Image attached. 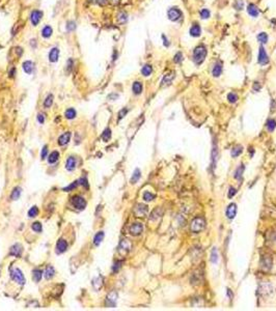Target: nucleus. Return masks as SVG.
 Returning a JSON list of instances; mask_svg holds the SVG:
<instances>
[{"instance_id": "1", "label": "nucleus", "mask_w": 276, "mask_h": 311, "mask_svg": "<svg viewBox=\"0 0 276 311\" xmlns=\"http://www.w3.org/2000/svg\"><path fill=\"white\" fill-rule=\"evenodd\" d=\"M206 227V222L202 218L200 217H196L195 219L192 220L191 225H190V229H191L192 233H198L200 231H202Z\"/></svg>"}, {"instance_id": "2", "label": "nucleus", "mask_w": 276, "mask_h": 311, "mask_svg": "<svg viewBox=\"0 0 276 311\" xmlns=\"http://www.w3.org/2000/svg\"><path fill=\"white\" fill-rule=\"evenodd\" d=\"M207 55V50L203 46H200L194 50L193 52V60L196 64H200L201 62H203Z\"/></svg>"}, {"instance_id": "3", "label": "nucleus", "mask_w": 276, "mask_h": 311, "mask_svg": "<svg viewBox=\"0 0 276 311\" xmlns=\"http://www.w3.org/2000/svg\"><path fill=\"white\" fill-rule=\"evenodd\" d=\"M10 277H12V279L15 281V282L19 283V284H21V285H24L26 282L23 273H22V271L20 269H18V268L10 269Z\"/></svg>"}, {"instance_id": "4", "label": "nucleus", "mask_w": 276, "mask_h": 311, "mask_svg": "<svg viewBox=\"0 0 276 311\" xmlns=\"http://www.w3.org/2000/svg\"><path fill=\"white\" fill-rule=\"evenodd\" d=\"M72 204L77 209H84L85 206H86V200L82 196L76 195L74 197H72Z\"/></svg>"}, {"instance_id": "5", "label": "nucleus", "mask_w": 276, "mask_h": 311, "mask_svg": "<svg viewBox=\"0 0 276 311\" xmlns=\"http://www.w3.org/2000/svg\"><path fill=\"white\" fill-rule=\"evenodd\" d=\"M261 268L264 271H270L272 268V258L270 255H264L261 259Z\"/></svg>"}, {"instance_id": "6", "label": "nucleus", "mask_w": 276, "mask_h": 311, "mask_svg": "<svg viewBox=\"0 0 276 311\" xmlns=\"http://www.w3.org/2000/svg\"><path fill=\"white\" fill-rule=\"evenodd\" d=\"M131 249V243L128 240H123L119 244L118 247V252L122 255H126Z\"/></svg>"}, {"instance_id": "7", "label": "nucleus", "mask_w": 276, "mask_h": 311, "mask_svg": "<svg viewBox=\"0 0 276 311\" xmlns=\"http://www.w3.org/2000/svg\"><path fill=\"white\" fill-rule=\"evenodd\" d=\"M129 230H130V233L132 234V235H139V234L142 233V230H143V225L138 222L133 223L130 226Z\"/></svg>"}, {"instance_id": "8", "label": "nucleus", "mask_w": 276, "mask_h": 311, "mask_svg": "<svg viewBox=\"0 0 276 311\" xmlns=\"http://www.w3.org/2000/svg\"><path fill=\"white\" fill-rule=\"evenodd\" d=\"M68 249V243L65 240H63V238H59V240L57 241V243H56V253L57 254H62L63 253V252H65Z\"/></svg>"}, {"instance_id": "9", "label": "nucleus", "mask_w": 276, "mask_h": 311, "mask_svg": "<svg viewBox=\"0 0 276 311\" xmlns=\"http://www.w3.org/2000/svg\"><path fill=\"white\" fill-rule=\"evenodd\" d=\"M116 300H117V294L115 292H112L108 295L107 299H106V306L108 307H115L116 305Z\"/></svg>"}, {"instance_id": "10", "label": "nucleus", "mask_w": 276, "mask_h": 311, "mask_svg": "<svg viewBox=\"0 0 276 311\" xmlns=\"http://www.w3.org/2000/svg\"><path fill=\"white\" fill-rule=\"evenodd\" d=\"M167 15H168L169 20H171V21H176V20H178L181 18L182 13H181V10H178V8L172 7L168 10V13H167Z\"/></svg>"}, {"instance_id": "11", "label": "nucleus", "mask_w": 276, "mask_h": 311, "mask_svg": "<svg viewBox=\"0 0 276 311\" xmlns=\"http://www.w3.org/2000/svg\"><path fill=\"white\" fill-rule=\"evenodd\" d=\"M43 17V13L40 12V10H33L30 15V20H31V23H32L33 26H37L38 24V22L40 21Z\"/></svg>"}, {"instance_id": "12", "label": "nucleus", "mask_w": 276, "mask_h": 311, "mask_svg": "<svg viewBox=\"0 0 276 311\" xmlns=\"http://www.w3.org/2000/svg\"><path fill=\"white\" fill-rule=\"evenodd\" d=\"M134 212H135V215H136L137 217H142V216H144L146 213H148V206H146V204L139 203V204H137L136 207H135Z\"/></svg>"}, {"instance_id": "13", "label": "nucleus", "mask_w": 276, "mask_h": 311, "mask_svg": "<svg viewBox=\"0 0 276 311\" xmlns=\"http://www.w3.org/2000/svg\"><path fill=\"white\" fill-rule=\"evenodd\" d=\"M269 61V58H268V55H267L266 51L264 50L263 47H261L260 48V51H259V64H262V65H265L267 64Z\"/></svg>"}, {"instance_id": "14", "label": "nucleus", "mask_w": 276, "mask_h": 311, "mask_svg": "<svg viewBox=\"0 0 276 311\" xmlns=\"http://www.w3.org/2000/svg\"><path fill=\"white\" fill-rule=\"evenodd\" d=\"M22 251H23V249H22V246L20 244H16L14 245V246L10 248V255L12 256H15V257H20L22 254Z\"/></svg>"}, {"instance_id": "15", "label": "nucleus", "mask_w": 276, "mask_h": 311, "mask_svg": "<svg viewBox=\"0 0 276 311\" xmlns=\"http://www.w3.org/2000/svg\"><path fill=\"white\" fill-rule=\"evenodd\" d=\"M237 214V206L235 203H230L226 209V216L228 219H234Z\"/></svg>"}, {"instance_id": "16", "label": "nucleus", "mask_w": 276, "mask_h": 311, "mask_svg": "<svg viewBox=\"0 0 276 311\" xmlns=\"http://www.w3.org/2000/svg\"><path fill=\"white\" fill-rule=\"evenodd\" d=\"M76 164H77V161H76V158L74 157H69L67 160V164H65V168H67V170L69 171H73L74 169L76 168Z\"/></svg>"}, {"instance_id": "17", "label": "nucleus", "mask_w": 276, "mask_h": 311, "mask_svg": "<svg viewBox=\"0 0 276 311\" xmlns=\"http://www.w3.org/2000/svg\"><path fill=\"white\" fill-rule=\"evenodd\" d=\"M71 136H72V134L70 132H67V133H64V134H62V136L58 138V144L62 146L68 144L70 141V139H71Z\"/></svg>"}, {"instance_id": "18", "label": "nucleus", "mask_w": 276, "mask_h": 311, "mask_svg": "<svg viewBox=\"0 0 276 311\" xmlns=\"http://www.w3.org/2000/svg\"><path fill=\"white\" fill-rule=\"evenodd\" d=\"M273 290H274V288H273V286L271 284H263L260 287V292H261L262 295H265V296L273 292Z\"/></svg>"}, {"instance_id": "19", "label": "nucleus", "mask_w": 276, "mask_h": 311, "mask_svg": "<svg viewBox=\"0 0 276 311\" xmlns=\"http://www.w3.org/2000/svg\"><path fill=\"white\" fill-rule=\"evenodd\" d=\"M58 57H59V50L58 48H53L49 53V60L51 62H56L58 60Z\"/></svg>"}, {"instance_id": "20", "label": "nucleus", "mask_w": 276, "mask_h": 311, "mask_svg": "<svg viewBox=\"0 0 276 311\" xmlns=\"http://www.w3.org/2000/svg\"><path fill=\"white\" fill-rule=\"evenodd\" d=\"M247 10H248V13H249L250 16H252V17H257V16H259V8H257L254 4H249Z\"/></svg>"}, {"instance_id": "21", "label": "nucleus", "mask_w": 276, "mask_h": 311, "mask_svg": "<svg viewBox=\"0 0 276 311\" xmlns=\"http://www.w3.org/2000/svg\"><path fill=\"white\" fill-rule=\"evenodd\" d=\"M102 285H103V279H102V277H97V278H94V280H92V286H94V288L96 290L100 289Z\"/></svg>"}, {"instance_id": "22", "label": "nucleus", "mask_w": 276, "mask_h": 311, "mask_svg": "<svg viewBox=\"0 0 276 311\" xmlns=\"http://www.w3.org/2000/svg\"><path fill=\"white\" fill-rule=\"evenodd\" d=\"M42 277H43V271H42V270H38V269L33 270L32 278H33V280H34L35 282H40V279H42Z\"/></svg>"}, {"instance_id": "23", "label": "nucleus", "mask_w": 276, "mask_h": 311, "mask_svg": "<svg viewBox=\"0 0 276 311\" xmlns=\"http://www.w3.org/2000/svg\"><path fill=\"white\" fill-rule=\"evenodd\" d=\"M103 238H104V233H103V231H100V233H97L96 235H94V246L98 247L99 245H100L101 243H102Z\"/></svg>"}, {"instance_id": "24", "label": "nucleus", "mask_w": 276, "mask_h": 311, "mask_svg": "<svg viewBox=\"0 0 276 311\" xmlns=\"http://www.w3.org/2000/svg\"><path fill=\"white\" fill-rule=\"evenodd\" d=\"M190 34H191L192 37H200V25H197V24H194V25L191 27V29H190Z\"/></svg>"}, {"instance_id": "25", "label": "nucleus", "mask_w": 276, "mask_h": 311, "mask_svg": "<svg viewBox=\"0 0 276 311\" xmlns=\"http://www.w3.org/2000/svg\"><path fill=\"white\" fill-rule=\"evenodd\" d=\"M22 67H23V71L25 72L26 74H30L33 69V64L31 61H25L23 64V65H22Z\"/></svg>"}, {"instance_id": "26", "label": "nucleus", "mask_w": 276, "mask_h": 311, "mask_svg": "<svg viewBox=\"0 0 276 311\" xmlns=\"http://www.w3.org/2000/svg\"><path fill=\"white\" fill-rule=\"evenodd\" d=\"M52 32H53V30H52V28L50 26H46L43 28L42 30V35L45 37V39H49V37L52 35Z\"/></svg>"}, {"instance_id": "27", "label": "nucleus", "mask_w": 276, "mask_h": 311, "mask_svg": "<svg viewBox=\"0 0 276 311\" xmlns=\"http://www.w3.org/2000/svg\"><path fill=\"white\" fill-rule=\"evenodd\" d=\"M54 275H55L54 268L51 267V265H49V267L46 269V271H45V277H46V279H52L54 277Z\"/></svg>"}, {"instance_id": "28", "label": "nucleus", "mask_w": 276, "mask_h": 311, "mask_svg": "<svg viewBox=\"0 0 276 311\" xmlns=\"http://www.w3.org/2000/svg\"><path fill=\"white\" fill-rule=\"evenodd\" d=\"M58 158H59V153H58V152H53V153H51V154L49 155L48 162L50 164H54L58 160Z\"/></svg>"}, {"instance_id": "29", "label": "nucleus", "mask_w": 276, "mask_h": 311, "mask_svg": "<svg viewBox=\"0 0 276 311\" xmlns=\"http://www.w3.org/2000/svg\"><path fill=\"white\" fill-rule=\"evenodd\" d=\"M140 176H141V172H140L139 169H135L134 173H133L132 177H131V184H136V182H138V179H140Z\"/></svg>"}, {"instance_id": "30", "label": "nucleus", "mask_w": 276, "mask_h": 311, "mask_svg": "<svg viewBox=\"0 0 276 311\" xmlns=\"http://www.w3.org/2000/svg\"><path fill=\"white\" fill-rule=\"evenodd\" d=\"M244 165H240L238 168L236 169V171H235V179H242V175H243V171H244Z\"/></svg>"}, {"instance_id": "31", "label": "nucleus", "mask_w": 276, "mask_h": 311, "mask_svg": "<svg viewBox=\"0 0 276 311\" xmlns=\"http://www.w3.org/2000/svg\"><path fill=\"white\" fill-rule=\"evenodd\" d=\"M211 262L213 263H217L218 262V259H219V253L218 251H217L216 248H213V250H212L211 252Z\"/></svg>"}, {"instance_id": "32", "label": "nucleus", "mask_w": 276, "mask_h": 311, "mask_svg": "<svg viewBox=\"0 0 276 311\" xmlns=\"http://www.w3.org/2000/svg\"><path fill=\"white\" fill-rule=\"evenodd\" d=\"M133 92H134L135 94H139L141 93L142 91V84L140 82H134L133 83Z\"/></svg>"}, {"instance_id": "33", "label": "nucleus", "mask_w": 276, "mask_h": 311, "mask_svg": "<svg viewBox=\"0 0 276 311\" xmlns=\"http://www.w3.org/2000/svg\"><path fill=\"white\" fill-rule=\"evenodd\" d=\"M21 192H22V191H21V188H20V187H16V188L14 189L12 195H10V198H12L13 200L19 199L20 195H21Z\"/></svg>"}, {"instance_id": "34", "label": "nucleus", "mask_w": 276, "mask_h": 311, "mask_svg": "<svg viewBox=\"0 0 276 311\" xmlns=\"http://www.w3.org/2000/svg\"><path fill=\"white\" fill-rule=\"evenodd\" d=\"M65 117H67L68 119H73L76 117V110L74 109V108H69V109L65 111L64 113Z\"/></svg>"}, {"instance_id": "35", "label": "nucleus", "mask_w": 276, "mask_h": 311, "mask_svg": "<svg viewBox=\"0 0 276 311\" xmlns=\"http://www.w3.org/2000/svg\"><path fill=\"white\" fill-rule=\"evenodd\" d=\"M242 152H243V147H242L241 145L235 146V147L232 150V157H234V158L238 157V156L241 155Z\"/></svg>"}, {"instance_id": "36", "label": "nucleus", "mask_w": 276, "mask_h": 311, "mask_svg": "<svg viewBox=\"0 0 276 311\" xmlns=\"http://www.w3.org/2000/svg\"><path fill=\"white\" fill-rule=\"evenodd\" d=\"M221 72H222V65L221 64H216L213 69V75L215 77H218L221 75Z\"/></svg>"}, {"instance_id": "37", "label": "nucleus", "mask_w": 276, "mask_h": 311, "mask_svg": "<svg viewBox=\"0 0 276 311\" xmlns=\"http://www.w3.org/2000/svg\"><path fill=\"white\" fill-rule=\"evenodd\" d=\"M110 138H111V131H110L109 128H107V129L104 131L103 135H102V139H103L105 142H107V141L110 140Z\"/></svg>"}, {"instance_id": "38", "label": "nucleus", "mask_w": 276, "mask_h": 311, "mask_svg": "<svg viewBox=\"0 0 276 311\" xmlns=\"http://www.w3.org/2000/svg\"><path fill=\"white\" fill-rule=\"evenodd\" d=\"M152 71H153V69H152V67H151V65L146 64V65H144V67H142V70H141V73H142V75H143V76H146V77H148V76H150L151 74H152Z\"/></svg>"}, {"instance_id": "39", "label": "nucleus", "mask_w": 276, "mask_h": 311, "mask_svg": "<svg viewBox=\"0 0 276 311\" xmlns=\"http://www.w3.org/2000/svg\"><path fill=\"white\" fill-rule=\"evenodd\" d=\"M275 128H276V120H274V119H268V121H267V129L272 132V131H274Z\"/></svg>"}, {"instance_id": "40", "label": "nucleus", "mask_w": 276, "mask_h": 311, "mask_svg": "<svg viewBox=\"0 0 276 311\" xmlns=\"http://www.w3.org/2000/svg\"><path fill=\"white\" fill-rule=\"evenodd\" d=\"M38 215V206H32L30 209L28 211V216L30 218H34Z\"/></svg>"}, {"instance_id": "41", "label": "nucleus", "mask_w": 276, "mask_h": 311, "mask_svg": "<svg viewBox=\"0 0 276 311\" xmlns=\"http://www.w3.org/2000/svg\"><path fill=\"white\" fill-rule=\"evenodd\" d=\"M173 78H175V75H173V73L169 74V75H168V74H167V75L164 77L163 81H162V83H163V84H170V83H171V81H172V79H173Z\"/></svg>"}, {"instance_id": "42", "label": "nucleus", "mask_w": 276, "mask_h": 311, "mask_svg": "<svg viewBox=\"0 0 276 311\" xmlns=\"http://www.w3.org/2000/svg\"><path fill=\"white\" fill-rule=\"evenodd\" d=\"M160 216H161V211H160V209H156L155 211H154L153 213H152L150 219L153 220V221H154V220H157L158 218L160 217Z\"/></svg>"}, {"instance_id": "43", "label": "nucleus", "mask_w": 276, "mask_h": 311, "mask_svg": "<svg viewBox=\"0 0 276 311\" xmlns=\"http://www.w3.org/2000/svg\"><path fill=\"white\" fill-rule=\"evenodd\" d=\"M53 99H54L53 96H52V94H49V96L46 98V100H45V102H44V106H45V107H46V108L51 107L52 103H53Z\"/></svg>"}, {"instance_id": "44", "label": "nucleus", "mask_w": 276, "mask_h": 311, "mask_svg": "<svg viewBox=\"0 0 276 311\" xmlns=\"http://www.w3.org/2000/svg\"><path fill=\"white\" fill-rule=\"evenodd\" d=\"M31 228H32V230L35 231V233H40V231H42V224H40V222H34L31 225Z\"/></svg>"}, {"instance_id": "45", "label": "nucleus", "mask_w": 276, "mask_h": 311, "mask_svg": "<svg viewBox=\"0 0 276 311\" xmlns=\"http://www.w3.org/2000/svg\"><path fill=\"white\" fill-rule=\"evenodd\" d=\"M227 100L230 101V103H236L237 100H238V96L236 93H234V92H230L227 96Z\"/></svg>"}, {"instance_id": "46", "label": "nucleus", "mask_w": 276, "mask_h": 311, "mask_svg": "<svg viewBox=\"0 0 276 311\" xmlns=\"http://www.w3.org/2000/svg\"><path fill=\"white\" fill-rule=\"evenodd\" d=\"M257 40H259L261 43L265 44V43H267V40H268V35H267L265 32H262V33H260V34L257 35Z\"/></svg>"}, {"instance_id": "47", "label": "nucleus", "mask_w": 276, "mask_h": 311, "mask_svg": "<svg viewBox=\"0 0 276 311\" xmlns=\"http://www.w3.org/2000/svg\"><path fill=\"white\" fill-rule=\"evenodd\" d=\"M154 198H155V195L152 194L151 192H144L143 199L146 200V201H151V200H153Z\"/></svg>"}, {"instance_id": "48", "label": "nucleus", "mask_w": 276, "mask_h": 311, "mask_svg": "<svg viewBox=\"0 0 276 311\" xmlns=\"http://www.w3.org/2000/svg\"><path fill=\"white\" fill-rule=\"evenodd\" d=\"M212 157H213V167H215V165H216L217 157H218V154H217V148H216V144H214L213 152H212Z\"/></svg>"}, {"instance_id": "49", "label": "nucleus", "mask_w": 276, "mask_h": 311, "mask_svg": "<svg viewBox=\"0 0 276 311\" xmlns=\"http://www.w3.org/2000/svg\"><path fill=\"white\" fill-rule=\"evenodd\" d=\"M77 186H78V182H74L73 184H71L70 186H68V187H65V188H63V191H67V192H70V191H72L73 189H75Z\"/></svg>"}, {"instance_id": "50", "label": "nucleus", "mask_w": 276, "mask_h": 311, "mask_svg": "<svg viewBox=\"0 0 276 311\" xmlns=\"http://www.w3.org/2000/svg\"><path fill=\"white\" fill-rule=\"evenodd\" d=\"M47 155H48V146L45 145L44 147H43V150H42V154H40V158H42V160L46 159Z\"/></svg>"}, {"instance_id": "51", "label": "nucleus", "mask_w": 276, "mask_h": 311, "mask_svg": "<svg viewBox=\"0 0 276 311\" xmlns=\"http://www.w3.org/2000/svg\"><path fill=\"white\" fill-rule=\"evenodd\" d=\"M121 267H122V261H116V262H115L114 265H113L112 271L114 272V273L118 272V270L121 269Z\"/></svg>"}, {"instance_id": "52", "label": "nucleus", "mask_w": 276, "mask_h": 311, "mask_svg": "<svg viewBox=\"0 0 276 311\" xmlns=\"http://www.w3.org/2000/svg\"><path fill=\"white\" fill-rule=\"evenodd\" d=\"M200 17L202 18V19H207V18L210 17V12L205 8V10H202L200 12Z\"/></svg>"}, {"instance_id": "53", "label": "nucleus", "mask_w": 276, "mask_h": 311, "mask_svg": "<svg viewBox=\"0 0 276 311\" xmlns=\"http://www.w3.org/2000/svg\"><path fill=\"white\" fill-rule=\"evenodd\" d=\"M183 59V56H182V53H176V55L175 56V61L176 62V64H178V62H181Z\"/></svg>"}, {"instance_id": "54", "label": "nucleus", "mask_w": 276, "mask_h": 311, "mask_svg": "<svg viewBox=\"0 0 276 311\" xmlns=\"http://www.w3.org/2000/svg\"><path fill=\"white\" fill-rule=\"evenodd\" d=\"M236 193H237L236 189H235V188H230V191H228V197H230V198L234 197V196L236 195Z\"/></svg>"}, {"instance_id": "55", "label": "nucleus", "mask_w": 276, "mask_h": 311, "mask_svg": "<svg viewBox=\"0 0 276 311\" xmlns=\"http://www.w3.org/2000/svg\"><path fill=\"white\" fill-rule=\"evenodd\" d=\"M127 112H128V109H127V108H125V109H123V110H121V111H119V113H118V119L123 118V117L127 114Z\"/></svg>"}, {"instance_id": "56", "label": "nucleus", "mask_w": 276, "mask_h": 311, "mask_svg": "<svg viewBox=\"0 0 276 311\" xmlns=\"http://www.w3.org/2000/svg\"><path fill=\"white\" fill-rule=\"evenodd\" d=\"M90 1L94 2V3L99 4V5H105L106 2H107V0H90Z\"/></svg>"}, {"instance_id": "57", "label": "nucleus", "mask_w": 276, "mask_h": 311, "mask_svg": "<svg viewBox=\"0 0 276 311\" xmlns=\"http://www.w3.org/2000/svg\"><path fill=\"white\" fill-rule=\"evenodd\" d=\"M75 22H69V23H68V25H67V28L68 29H69V30L70 31H72V30H74V29H75Z\"/></svg>"}, {"instance_id": "58", "label": "nucleus", "mask_w": 276, "mask_h": 311, "mask_svg": "<svg viewBox=\"0 0 276 311\" xmlns=\"http://www.w3.org/2000/svg\"><path fill=\"white\" fill-rule=\"evenodd\" d=\"M80 182H81V185H83L85 188H88V182H87L86 177H83V179H81Z\"/></svg>"}, {"instance_id": "59", "label": "nucleus", "mask_w": 276, "mask_h": 311, "mask_svg": "<svg viewBox=\"0 0 276 311\" xmlns=\"http://www.w3.org/2000/svg\"><path fill=\"white\" fill-rule=\"evenodd\" d=\"M38 121L40 123H44V121H45L44 114H38Z\"/></svg>"}, {"instance_id": "60", "label": "nucleus", "mask_w": 276, "mask_h": 311, "mask_svg": "<svg viewBox=\"0 0 276 311\" xmlns=\"http://www.w3.org/2000/svg\"><path fill=\"white\" fill-rule=\"evenodd\" d=\"M72 64H73V60H72V59H69V61H68V71H67L68 74H69L70 72H71V70H72Z\"/></svg>"}, {"instance_id": "61", "label": "nucleus", "mask_w": 276, "mask_h": 311, "mask_svg": "<svg viewBox=\"0 0 276 311\" xmlns=\"http://www.w3.org/2000/svg\"><path fill=\"white\" fill-rule=\"evenodd\" d=\"M109 2L112 4H114V5H117V4L119 3V0H109Z\"/></svg>"}, {"instance_id": "62", "label": "nucleus", "mask_w": 276, "mask_h": 311, "mask_svg": "<svg viewBox=\"0 0 276 311\" xmlns=\"http://www.w3.org/2000/svg\"><path fill=\"white\" fill-rule=\"evenodd\" d=\"M259 88H261V86H257V82L256 83H255V85H254V90H257V89H259Z\"/></svg>"}]
</instances>
